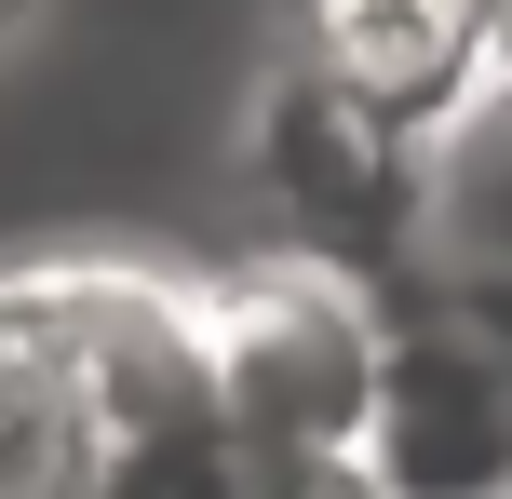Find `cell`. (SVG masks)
Wrapping results in <instances>:
<instances>
[{
    "label": "cell",
    "instance_id": "obj_1",
    "mask_svg": "<svg viewBox=\"0 0 512 499\" xmlns=\"http://www.w3.org/2000/svg\"><path fill=\"white\" fill-rule=\"evenodd\" d=\"M203 432L216 378L189 284L135 257L0 270V499H108L135 459Z\"/></svg>",
    "mask_w": 512,
    "mask_h": 499
},
{
    "label": "cell",
    "instance_id": "obj_2",
    "mask_svg": "<svg viewBox=\"0 0 512 499\" xmlns=\"http://www.w3.org/2000/svg\"><path fill=\"white\" fill-rule=\"evenodd\" d=\"M203 311V378L216 432L243 459H364V405H378V297L337 284L310 257H243L189 284Z\"/></svg>",
    "mask_w": 512,
    "mask_h": 499
},
{
    "label": "cell",
    "instance_id": "obj_3",
    "mask_svg": "<svg viewBox=\"0 0 512 499\" xmlns=\"http://www.w3.org/2000/svg\"><path fill=\"white\" fill-rule=\"evenodd\" d=\"M243 176L270 203V257H310V270H337L364 297L405 284V257H418V149L351 122L297 54H270V81H256Z\"/></svg>",
    "mask_w": 512,
    "mask_h": 499
},
{
    "label": "cell",
    "instance_id": "obj_4",
    "mask_svg": "<svg viewBox=\"0 0 512 499\" xmlns=\"http://www.w3.org/2000/svg\"><path fill=\"white\" fill-rule=\"evenodd\" d=\"M378 405H364V473L378 499H512V365L472 324L378 297Z\"/></svg>",
    "mask_w": 512,
    "mask_h": 499
},
{
    "label": "cell",
    "instance_id": "obj_5",
    "mask_svg": "<svg viewBox=\"0 0 512 499\" xmlns=\"http://www.w3.org/2000/svg\"><path fill=\"white\" fill-rule=\"evenodd\" d=\"M283 54H297L351 122H378L391 149H432L499 81V14L486 0H297V41Z\"/></svg>",
    "mask_w": 512,
    "mask_h": 499
},
{
    "label": "cell",
    "instance_id": "obj_6",
    "mask_svg": "<svg viewBox=\"0 0 512 499\" xmlns=\"http://www.w3.org/2000/svg\"><path fill=\"white\" fill-rule=\"evenodd\" d=\"M391 297L472 324L512 365V81H486V95L418 149V257H405Z\"/></svg>",
    "mask_w": 512,
    "mask_h": 499
},
{
    "label": "cell",
    "instance_id": "obj_7",
    "mask_svg": "<svg viewBox=\"0 0 512 499\" xmlns=\"http://www.w3.org/2000/svg\"><path fill=\"white\" fill-rule=\"evenodd\" d=\"M256 499H378L364 459H256Z\"/></svg>",
    "mask_w": 512,
    "mask_h": 499
},
{
    "label": "cell",
    "instance_id": "obj_8",
    "mask_svg": "<svg viewBox=\"0 0 512 499\" xmlns=\"http://www.w3.org/2000/svg\"><path fill=\"white\" fill-rule=\"evenodd\" d=\"M27 27H41V0H0V41H27Z\"/></svg>",
    "mask_w": 512,
    "mask_h": 499
},
{
    "label": "cell",
    "instance_id": "obj_9",
    "mask_svg": "<svg viewBox=\"0 0 512 499\" xmlns=\"http://www.w3.org/2000/svg\"><path fill=\"white\" fill-rule=\"evenodd\" d=\"M486 14H499V81H512V0H486Z\"/></svg>",
    "mask_w": 512,
    "mask_h": 499
}]
</instances>
